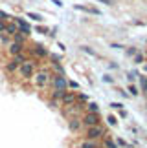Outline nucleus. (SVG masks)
Returning a JSON list of instances; mask_svg holds the SVG:
<instances>
[{
    "label": "nucleus",
    "mask_w": 147,
    "mask_h": 148,
    "mask_svg": "<svg viewBox=\"0 0 147 148\" xmlns=\"http://www.w3.org/2000/svg\"><path fill=\"white\" fill-rule=\"evenodd\" d=\"M35 64H37V62H35V60H30V59L22 62V64L19 66L20 77H22V79H31L33 73H35Z\"/></svg>",
    "instance_id": "1"
},
{
    "label": "nucleus",
    "mask_w": 147,
    "mask_h": 148,
    "mask_svg": "<svg viewBox=\"0 0 147 148\" xmlns=\"http://www.w3.org/2000/svg\"><path fill=\"white\" fill-rule=\"evenodd\" d=\"M79 121H81V126H85V128L99 126V124H101V119H99L98 113H88V112H85V113H83V117L79 119Z\"/></svg>",
    "instance_id": "2"
},
{
    "label": "nucleus",
    "mask_w": 147,
    "mask_h": 148,
    "mask_svg": "<svg viewBox=\"0 0 147 148\" xmlns=\"http://www.w3.org/2000/svg\"><path fill=\"white\" fill-rule=\"evenodd\" d=\"M33 82H35V86H37L39 90H42V88L50 82V71H48V70H41V71L33 73Z\"/></svg>",
    "instance_id": "3"
},
{
    "label": "nucleus",
    "mask_w": 147,
    "mask_h": 148,
    "mask_svg": "<svg viewBox=\"0 0 147 148\" xmlns=\"http://www.w3.org/2000/svg\"><path fill=\"white\" fill-rule=\"evenodd\" d=\"M107 132H105V128L101 126H90L87 128V132H85V137H87L88 141H96V139H101V137H105Z\"/></svg>",
    "instance_id": "4"
},
{
    "label": "nucleus",
    "mask_w": 147,
    "mask_h": 148,
    "mask_svg": "<svg viewBox=\"0 0 147 148\" xmlns=\"http://www.w3.org/2000/svg\"><path fill=\"white\" fill-rule=\"evenodd\" d=\"M52 81H53L55 90H61V92H66V90H68V81H66L64 75H53Z\"/></svg>",
    "instance_id": "5"
},
{
    "label": "nucleus",
    "mask_w": 147,
    "mask_h": 148,
    "mask_svg": "<svg viewBox=\"0 0 147 148\" xmlns=\"http://www.w3.org/2000/svg\"><path fill=\"white\" fill-rule=\"evenodd\" d=\"M15 26L19 27V31H20L24 37H28V35L31 33V27H30V24H28L24 18H19V16H15Z\"/></svg>",
    "instance_id": "6"
},
{
    "label": "nucleus",
    "mask_w": 147,
    "mask_h": 148,
    "mask_svg": "<svg viewBox=\"0 0 147 148\" xmlns=\"http://www.w3.org/2000/svg\"><path fill=\"white\" fill-rule=\"evenodd\" d=\"M76 97H77V93H76V92H64V95L61 97V104H63L64 108H66V106L76 104Z\"/></svg>",
    "instance_id": "7"
},
{
    "label": "nucleus",
    "mask_w": 147,
    "mask_h": 148,
    "mask_svg": "<svg viewBox=\"0 0 147 148\" xmlns=\"http://www.w3.org/2000/svg\"><path fill=\"white\" fill-rule=\"evenodd\" d=\"M22 49H24V44H17V42H9V48H8V51H9V55H19V53H22Z\"/></svg>",
    "instance_id": "8"
},
{
    "label": "nucleus",
    "mask_w": 147,
    "mask_h": 148,
    "mask_svg": "<svg viewBox=\"0 0 147 148\" xmlns=\"http://www.w3.org/2000/svg\"><path fill=\"white\" fill-rule=\"evenodd\" d=\"M68 126H70L72 132H77V130L81 128V121H79L77 117H70L68 119Z\"/></svg>",
    "instance_id": "9"
},
{
    "label": "nucleus",
    "mask_w": 147,
    "mask_h": 148,
    "mask_svg": "<svg viewBox=\"0 0 147 148\" xmlns=\"http://www.w3.org/2000/svg\"><path fill=\"white\" fill-rule=\"evenodd\" d=\"M33 53H35L37 57H46L48 55V49L41 46V44H35V48H33Z\"/></svg>",
    "instance_id": "10"
},
{
    "label": "nucleus",
    "mask_w": 147,
    "mask_h": 148,
    "mask_svg": "<svg viewBox=\"0 0 147 148\" xmlns=\"http://www.w3.org/2000/svg\"><path fill=\"white\" fill-rule=\"evenodd\" d=\"M19 66H20L19 62H15L13 59H11V60L8 62V64H6V70H8L9 73H15V71H19Z\"/></svg>",
    "instance_id": "11"
},
{
    "label": "nucleus",
    "mask_w": 147,
    "mask_h": 148,
    "mask_svg": "<svg viewBox=\"0 0 147 148\" xmlns=\"http://www.w3.org/2000/svg\"><path fill=\"white\" fill-rule=\"evenodd\" d=\"M79 148H101L96 141H88V139H85L81 145H79Z\"/></svg>",
    "instance_id": "12"
},
{
    "label": "nucleus",
    "mask_w": 147,
    "mask_h": 148,
    "mask_svg": "<svg viewBox=\"0 0 147 148\" xmlns=\"http://www.w3.org/2000/svg\"><path fill=\"white\" fill-rule=\"evenodd\" d=\"M19 33V27H17L15 24H8V27H6V35H9V37H13Z\"/></svg>",
    "instance_id": "13"
},
{
    "label": "nucleus",
    "mask_w": 147,
    "mask_h": 148,
    "mask_svg": "<svg viewBox=\"0 0 147 148\" xmlns=\"http://www.w3.org/2000/svg\"><path fill=\"white\" fill-rule=\"evenodd\" d=\"M76 9H79V11H87V13H92V15H99V9H96V8H85V5H76Z\"/></svg>",
    "instance_id": "14"
},
{
    "label": "nucleus",
    "mask_w": 147,
    "mask_h": 148,
    "mask_svg": "<svg viewBox=\"0 0 147 148\" xmlns=\"http://www.w3.org/2000/svg\"><path fill=\"white\" fill-rule=\"evenodd\" d=\"M85 108H87L88 113H98V110H99V106L96 102H88V104H85Z\"/></svg>",
    "instance_id": "15"
},
{
    "label": "nucleus",
    "mask_w": 147,
    "mask_h": 148,
    "mask_svg": "<svg viewBox=\"0 0 147 148\" xmlns=\"http://www.w3.org/2000/svg\"><path fill=\"white\" fill-rule=\"evenodd\" d=\"M103 146H105V148H118V145H116L110 137H107V135L103 137Z\"/></svg>",
    "instance_id": "16"
},
{
    "label": "nucleus",
    "mask_w": 147,
    "mask_h": 148,
    "mask_svg": "<svg viewBox=\"0 0 147 148\" xmlns=\"http://www.w3.org/2000/svg\"><path fill=\"white\" fill-rule=\"evenodd\" d=\"M13 42H17V44H24V35L19 31L17 35H13Z\"/></svg>",
    "instance_id": "17"
},
{
    "label": "nucleus",
    "mask_w": 147,
    "mask_h": 148,
    "mask_svg": "<svg viewBox=\"0 0 147 148\" xmlns=\"http://www.w3.org/2000/svg\"><path fill=\"white\" fill-rule=\"evenodd\" d=\"M13 60H15V62H19V64H22V62L28 60V59H26V55H24V53H19V55H13Z\"/></svg>",
    "instance_id": "18"
},
{
    "label": "nucleus",
    "mask_w": 147,
    "mask_h": 148,
    "mask_svg": "<svg viewBox=\"0 0 147 148\" xmlns=\"http://www.w3.org/2000/svg\"><path fill=\"white\" fill-rule=\"evenodd\" d=\"M53 66H55L57 75H64V70H63V66H61V62H53Z\"/></svg>",
    "instance_id": "19"
},
{
    "label": "nucleus",
    "mask_w": 147,
    "mask_h": 148,
    "mask_svg": "<svg viewBox=\"0 0 147 148\" xmlns=\"http://www.w3.org/2000/svg\"><path fill=\"white\" fill-rule=\"evenodd\" d=\"M28 18H31V20H35V22H41V20H42V16H41V15H37V13H28Z\"/></svg>",
    "instance_id": "20"
},
{
    "label": "nucleus",
    "mask_w": 147,
    "mask_h": 148,
    "mask_svg": "<svg viewBox=\"0 0 147 148\" xmlns=\"http://www.w3.org/2000/svg\"><path fill=\"white\" fill-rule=\"evenodd\" d=\"M107 123H109L110 126H116V124H118V119L114 115H109V117H107Z\"/></svg>",
    "instance_id": "21"
},
{
    "label": "nucleus",
    "mask_w": 147,
    "mask_h": 148,
    "mask_svg": "<svg viewBox=\"0 0 147 148\" xmlns=\"http://www.w3.org/2000/svg\"><path fill=\"white\" fill-rule=\"evenodd\" d=\"M0 40H2L4 44H9V35H6V33H2V35H0Z\"/></svg>",
    "instance_id": "22"
},
{
    "label": "nucleus",
    "mask_w": 147,
    "mask_h": 148,
    "mask_svg": "<svg viewBox=\"0 0 147 148\" xmlns=\"http://www.w3.org/2000/svg\"><path fill=\"white\" fill-rule=\"evenodd\" d=\"M6 27H8V24H6L4 20H0V35H2V33H6Z\"/></svg>",
    "instance_id": "23"
},
{
    "label": "nucleus",
    "mask_w": 147,
    "mask_h": 148,
    "mask_svg": "<svg viewBox=\"0 0 147 148\" xmlns=\"http://www.w3.org/2000/svg\"><path fill=\"white\" fill-rule=\"evenodd\" d=\"M68 88H70V90H79V84L74 82V81H70V82H68Z\"/></svg>",
    "instance_id": "24"
},
{
    "label": "nucleus",
    "mask_w": 147,
    "mask_h": 148,
    "mask_svg": "<svg viewBox=\"0 0 147 148\" xmlns=\"http://www.w3.org/2000/svg\"><path fill=\"white\" fill-rule=\"evenodd\" d=\"M127 92H131L132 95H138V90H136V86H132V84H131V86L127 88Z\"/></svg>",
    "instance_id": "25"
},
{
    "label": "nucleus",
    "mask_w": 147,
    "mask_h": 148,
    "mask_svg": "<svg viewBox=\"0 0 147 148\" xmlns=\"http://www.w3.org/2000/svg\"><path fill=\"white\" fill-rule=\"evenodd\" d=\"M76 101H79V102H85V101H87V95H85V93H79L77 97H76Z\"/></svg>",
    "instance_id": "26"
},
{
    "label": "nucleus",
    "mask_w": 147,
    "mask_h": 148,
    "mask_svg": "<svg viewBox=\"0 0 147 148\" xmlns=\"http://www.w3.org/2000/svg\"><path fill=\"white\" fill-rule=\"evenodd\" d=\"M83 51H87V53H90V55H96V51H94V49H90L88 46H83Z\"/></svg>",
    "instance_id": "27"
},
{
    "label": "nucleus",
    "mask_w": 147,
    "mask_h": 148,
    "mask_svg": "<svg viewBox=\"0 0 147 148\" xmlns=\"http://www.w3.org/2000/svg\"><path fill=\"white\" fill-rule=\"evenodd\" d=\"M110 108H120V110H121V108H123V104H121V102H112V104H110Z\"/></svg>",
    "instance_id": "28"
},
{
    "label": "nucleus",
    "mask_w": 147,
    "mask_h": 148,
    "mask_svg": "<svg viewBox=\"0 0 147 148\" xmlns=\"http://www.w3.org/2000/svg\"><path fill=\"white\" fill-rule=\"evenodd\" d=\"M103 81L105 82H112V77L110 75H103Z\"/></svg>",
    "instance_id": "29"
},
{
    "label": "nucleus",
    "mask_w": 147,
    "mask_h": 148,
    "mask_svg": "<svg viewBox=\"0 0 147 148\" xmlns=\"http://www.w3.org/2000/svg\"><path fill=\"white\" fill-rule=\"evenodd\" d=\"M118 145H121V146H129V145H127V143H125L123 139H118Z\"/></svg>",
    "instance_id": "30"
},
{
    "label": "nucleus",
    "mask_w": 147,
    "mask_h": 148,
    "mask_svg": "<svg viewBox=\"0 0 147 148\" xmlns=\"http://www.w3.org/2000/svg\"><path fill=\"white\" fill-rule=\"evenodd\" d=\"M142 88H144L145 92H147V79H144V82H142Z\"/></svg>",
    "instance_id": "31"
},
{
    "label": "nucleus",
    "mask_w": 147,
    "mask_h": 148,
    "mask_svg": "<svg viewBox=\"0 0 147 148\" xmlns=\"http://www.w3.org/2000/svg\"><path fill=\"white\" fill-rule=\"evenodd\" d=\"M52 2H53L55 5H59V8H61V5H63V2H61V0H52Z\"/></svg>",
    "instance_id": "32"
},
{
    "label": "nucleus",
    "mask_w": 147,
    "mask_h": 148,
    "mask_svg": "<svg viewBox=\"0 0 147 148\" xmlns=\"http://www.w3.org/2000/svg\"><path fill=\"white\" fill-rule=\"evenodd\" d=\"M142 60H144V57H142V55H136V62H138V64H140Z\"/></svg>",
    "instance_id": "33"
}]
</instances>
